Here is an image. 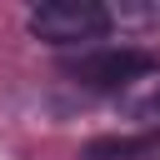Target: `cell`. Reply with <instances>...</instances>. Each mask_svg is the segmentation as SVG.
Listing matches in <instances>:
<instances>
[{"label":"cell","instance_id":"3957f363","mask_svg":"<svg viewBox=\"0 0 160 160\" xmlns=\"http://www.w3.org/2000/svg\"><path fill=\"white\" fill-rule=\"evenodd\" d=\"M80 160H160V130L140 135H95L80 145Z\"/></svg>","mask_w":160,"mask_h":160},{"label":"cell","instance_id":"6da1fadb","mask_svg":"<svg viewBox=\"0 0 160 160\" xmlns=\"http://www.w3.org/2000/svg\"><path fill=\"white\" fill-rule=\"evenodd\" d=\"M40 45H90L110 35V10L95 0H45L25 15Z\"/></svg>","mask_w":160,"mask_h":160},{"label":"cell","instance_id":"277c9868","mask_svg":"<svg viewBox=\"0 0 160 160\" xmlns=\"http://www.w3.org/2000/svg\"><path fill=\"white\" fill-rule=\"evenodd\" d=\"M105 10H110V25H120V30H155L160 25V0H115Z\"/></svg>","mask_w":160,"mask_h":160},{"label":"cell","instance_id":"5b68a950","mask_svg":"<svg viewBox=\"0 0 160 160\" xmlns=\"http://www.w3.org/2000/svg\"><path fill=\"white\" fill-rule=\"evenodd\" d=\"M130 115H135L145 130H160V80H150L140 95H130Z\"/></svg>","mask_w":160,"mask_h":160},{"label":"cell","instance_id":"7a4b0ae2","mask_svg":"<svg viewBox=\"0 0 160 160\" xmlns=\"http://www.w3.org/2000/svg\"><path fill=\"white\" fill-rule=\"evenodd\" d=\"M150 70H155V55L130 50V45H90L75 60H65V75L85 90H125L130 80H140Z\"/></svg>","mask_w":160,"mask_h":160}]
</instances>
